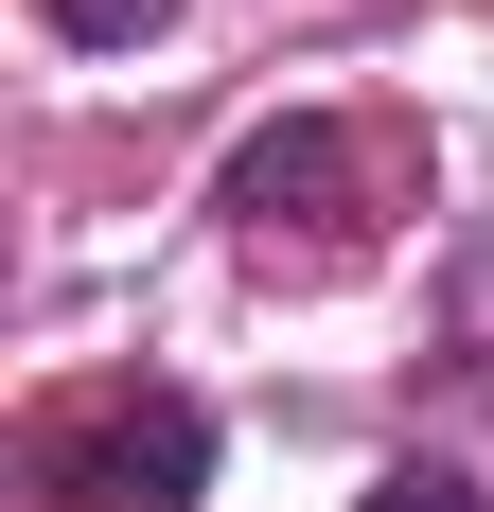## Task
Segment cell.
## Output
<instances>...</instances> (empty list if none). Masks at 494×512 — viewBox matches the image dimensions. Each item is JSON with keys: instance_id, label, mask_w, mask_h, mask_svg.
<instances>
[{"instance_id": "1", "label": "cell", "mask_w": 494, "mask_h": 512, "mask_svg": "<svg viewBox=\"0 0 494 512\" xmlns=\"http://www.w3.org/2000/svg\"><path fill=\"white\" fill-rule=\"evenodd\" d=\"M406 212V142L389 124H265L230 159V248L247 265H353Z\"/></svg>"}, {"instance_id": "4", "label": "cell", "mask_w": 494, "mask_h": 512, "mask_svg": "<svg viewBox=\"0 0 494 512\" xmlns=\"http://www.w3.org/2000/svg\"><path fill=\"white\" fill-rule=\"evenodd\" d=\"M177 0H53V36H159Z\"/></svg>"}, {"instance_id": "2", "label": "cell", "mask_w": 494, "mask_h": 512, "mask_svg": "<svg viewBox=\"0 0 494 512\" xmlns=\"http://www.w3.org/2000/svg\"><path fill=\"white\" fill-rule=\"evenodd\" d=\"M36 495L53 512H195L212 495V407L195 389H89L36 424Z\"/></svg>"}, {"instance_id": "3", "label": "cell", "mask_w": 494, "mask_h": 512, "mask_svg": "<svg viewBox=\"0 0 494 512\" xmlns=\"http://www.w3.org/2000/svg\"><path fill=\"white\" fill-rule=\"evenodd\" d=\"M353 512H494V495H477V477H442V460H406V477H371Z\"/></svg>"}]
</instances>
